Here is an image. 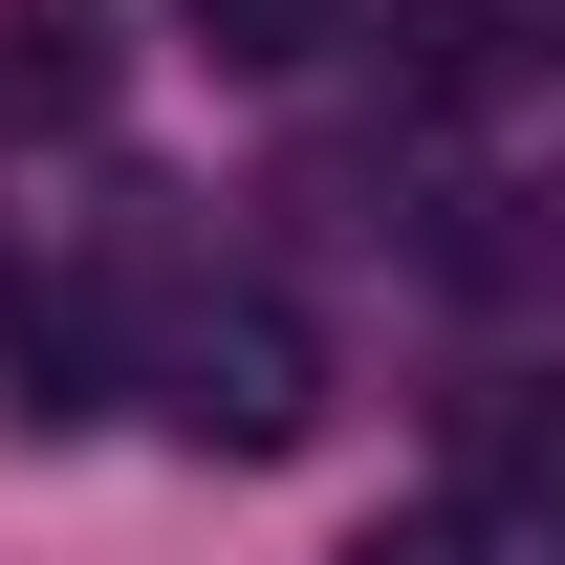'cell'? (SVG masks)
Returning <instances> with one entry per match:
<instances>
[{
	"mask_svg": "<svg viewBox=\"0 0 565 565\" xmlns=\"http://www.w3.org/2000/svg\"><path fill=\"white\" fill-rule=\"evenodd\" d=\"M152 414L196 435V457H305L327 435V349H305V305H262V282H196V305H152Z\"/></svg>",
	"mask_w": 565,
	"mask_h": 565,
	"instance_id": "6da1fadb",
	"label": "cell"
},
{
	"mask_svg": "<svg viewBox=\"0 0 565 565\" xmlns=\"http://www.w3.org/2000/svg\"><path fill=\"white\" fill-rule=\"evenodd\" d=\"M109 0H0V131H87L109 109Z\"/></svg>",
	"mask_w": 565,
	"mask_h": 565,
	"instance_id": "7a4b0ae2",
	"label": "cell"
},
{
	"mask_svg": "<svg viewBox=\"0 0 565 565\" xmlns=\"http://www.w3.org/2000/svg\"><path fill=\"white\" fill-rule=\"evenodd\" d=\"M349 44L392 66V109H500V66H522L500 0H392V22H349Z\"/></svg>",
	"mask_w": 565,
	"mask_h": 565,
	"instance_id": "3957f363",
	"label": "cell"
},
{
	"mask_svg": "<svg viewBox=\"0 0 565 565\" xmlns=\"http://www.w3.org/2000/svg\"><path fill=\"white\" fill-rule=\"evenodd\" d=\"M174 22H196L239 87H282V66H327V44H349V0H174Z\"/></svg>",
	"mask_w": 565,
	"mask_h": 565,
	"instance_id": "277c9868",
	"label": "cell"
},
{
	"mask_svg": "<svg viewBox=\"0 0 565 565\" xmlns=\"http://www.w3.org/2000/svg\"><path fill=\"white\" fill-rule=\"evenodd\" d=\"M349 565H500V544H479V522H370Z\"/></svg>",
	"mask_w": 565,
	"mask_h": 565,
	"instance_id": "5b68a950",
	"label": "cell"
},
{
	"mask_svg": "<svg viewBox=\"0 0 565 565\" xmlns=\"http://www.w3.org/2000/svg\"><path fill=\"white\" fill-rule=\"evenodd\" d=\"M544 565H565V522H544Z\"/></svg>",
	"mask_w": 565,
	"mask_h": 565,
	"instance_id": "8992f818",
	"label": "cell"
}]
</instances>
